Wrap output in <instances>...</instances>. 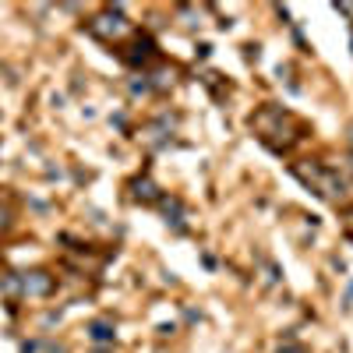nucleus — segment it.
<instances>
[{"label":"nucleus","mask_w":353,"mask_h":353,"mask_svg":"<svg viewBox=\"0 0 353 353\" xmlns=\"http://www.w3.org/2000/svg\"><path fill=\"white\" fill-rule=\"evenodd\" d=\"M248 128H251V134L265 145V149L276 152V156L293 152V149H297V145L311 134V128H307L304 117H297V113L286 110V106H276V103H261V106L248 117Z\"/></svg>","instance_id":"1"},{"label":"nucleus","mask_w":353,"mask_h":353,"mask_svg":"<svg viewBox=\"0 0 353 353\" xmlns=\"http://www.w3.org/2000/svg\"><path fill=\"white\" fill-rule=\"evenodd\" d=\"M290 173L297 176L304 188H311L321 201H329L332 209H343V212L353 209V181H350V176H346L339 166L304 159V163H293Z\"/></svg>","instance_id":"2"},{"label":"nucleus","mask_w":353,"mask_h":353,"mask_svg":"<svg viewBox=\"0 0 353 353\" xmlns=\"http://www.w3.org/2000/svg\"><path fill=\"white\" fill-rule=\"evenodd\" d=\"M85 32L88 36H92V39H99L103 46H110L113 53L117 50H121L134 32H138V25L134 21H128L121 11H117V8H103L99 14H92V18H88L85 21Z\"/></svg>","instance_id":"3"},{"label":"nucleus","mask_w":353,"mask_h":353,"mask_svg":"<svg viewBox=\"0 0 353 353\" xmlns=\"http://www.w3.org/2000/svg\"><path fill=\"white\" fill-rule=\"evenodd\" d=\"M18 290L25 293V297H50V293L57 290V276H50L46 269H32V272H21L18 279Z\"/></svg>","instance_id":"4"},{"label":"nucleus","mask_w":353,"mask_h":353,"mask_svg":"<svg viewBox=\"0 0 353 353\" xmlns=\"http://www.w3.org/2000/svg\"><path fill=\"white\" fill-rule=\"evenodd\" d=\"M11 226V205L8 201H0V233H4Z\"/></svg>","instance_id":"5"},{"label":"nucleus","mask_w":353,"mask_h":353,"mask_svg":"<svg viewBox=\"0 0 353 353\" xmlns=\"http://www.w3.org/2000/svg\"><path fill=\"white\" fill-rule=\"evenodd\" d=\"M92 336H96V339H110V332H106L103 321H96V325H92Z\"/></svg>","instance_id":"6"},{"label":"nucleus","mask_w":353,"mask_h":353,"mask_svg":"<svg viewBox=\"0 0 353 353\" xmlns=\"http://www.w3.org/2000/svg\"><path fill=\"white\" fill-rule=\"evenodd\" d=\"M279 353H307V350H304V346H283Z\"/></svg>","instance_id":"7"}]
</instances>
